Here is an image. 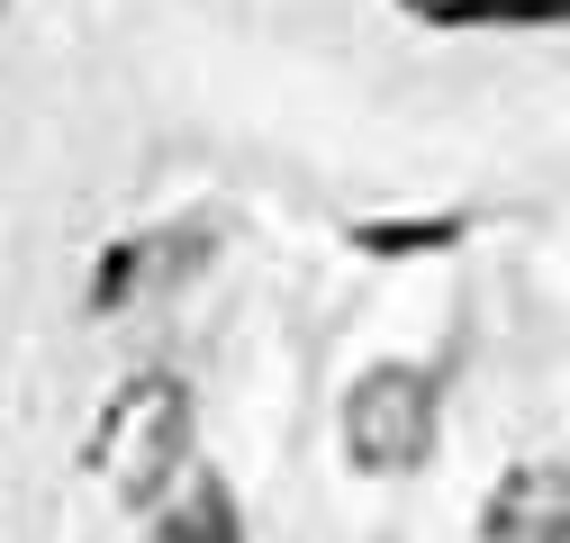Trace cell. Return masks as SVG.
I'll list each match as a JSON object with an SVG mask.
<instances>
[{"label":"cell","mask_w":570,"mask_h":543,"mask_svg":"<svg viewBox=\"0 0 570 543\" xmlns=\"http://www.w3.org/2000/svg\"><path fill=\"white\" fill-rule=\"evenodd\" d=\"M181 453H190V398H181L173 372L127 381V389L109 398V417L91 426V471H100L118 498H136V507H146L173 471H181Z\"/></svg>","instance_id":"obj_1"},{"label":"cell","mask_w":570,"mask_h":543,"mask_svg":"<svg viewBox=\"0 0 570 543\" xmlns=\"http://www.w3.org/2000/svg\"><path fill=\"white\" fill-rule=\"evenodd\" d=\"M435 426H444V389L425 381L416 363L353 372V389H344V453L363 471H381V481L416 471L425 453H435Z\"/></svg>","instance_id":"obj_2"},{"label":"cell","mask_w":570,"mask_h":543,"mask_svg":"<svg viewBox=\"0 0 570 543\" xmlns=\"http://www.w3.org/2000/svg\"><path fill=\"white\" fill-rule=\"evenodd\" d=\"M489 543H570V462H517L480 507Z\"/></svg>","instance_id":"obj_3"},{"label":"cell","mask_w":570,"mask_h":543,"mask_svg":"<svg viewBox=\"0 0 570 543\" xmlns=\"http://www.w3.org/2000/svg\"><path fill=\"white\" fill-rule=\"evenodd\" d=\"M199 254H208L199 227H173V236H136V245H118L109 272H100V290H91V308H118V299H136V290H173L181 272H199Z\"/></svg>","instance_id":"obj_4"},{"label":"cell","mask_w":570,"mask_h":543,"mask_svg":"<svg viewBox=\"0 0 570 543\" xmlns=\"http://www.w3.org/2000/svg\"><path fill=\"white\" fill-rule=\"evenodd\" d=\"M164 543H236V507H227V490H190L173 516H164Z\"/></svg>","instance_id":"obj_5"}]
</instances>
